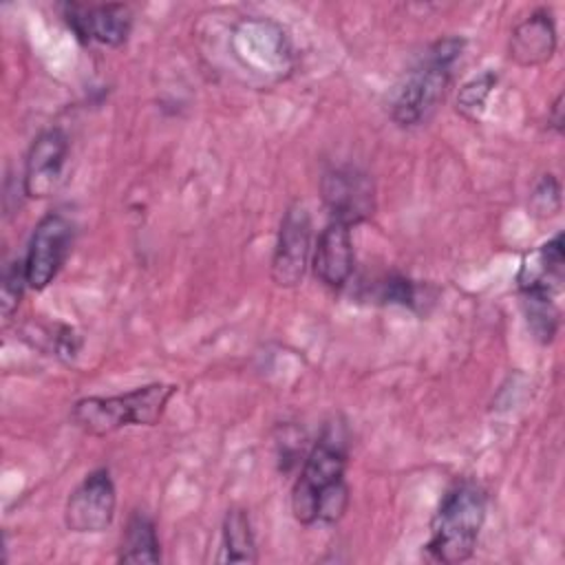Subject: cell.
<instances>
[{"label":"cell","instance_id":"1","mask_svg":"<svg viewBox=\"0 0 565 565\" xmlns=\"http://www.w3.org/2000/svg\"><path fill=\"white\" fill-rule=\"evenodd\" d=\"M347 446L338 430L327 428L309 450L291 490V512L302 525L335 523L349 505L344 483Z\"/></svg>","mask_w":565,"mask_h":565},{"label":"cell","instance_id":"2","mask_svg":"<svg viewBox=\"0 0 565 565\" xmlns=\"http://www.w3.org/2000/svg\"><path fill=\"white\" fill-rule=\"evenodd\" d=\"M486 519V492L472 481L450 488L430 523L426 552L439 563H461L475 554Z\"/></svg>","mask_w":565,"mask_h":565},{"label":"cell","instance_id":"3","mask_svg":"<svg viewBox=\"0 0 565 565\" xmlns=\"http://www.w3.org/2000/svg\"><path fill=\"white\" fill-rule=\"evenodd\" d=\"M461 51V38H444L426 51V57L406 75L393 97L391 117L397 126H419L437 110L450 84L452 64L459 60Z\"/></svg>","mask_w":565,"mask_h":565},{"label":"cell","instance_id":"4","mask_svg":"<svg viewBox=\"0 0 565 565\" xmlns=\"http://www.w3.org/2000/svg\"><path fill=\"white\" fill-rule=\"evenodd\" d=\"M174 391V384L152 382L121 395L84 397L75 402L71 417L77 428L97 437L110 435L124 426H154Z\"/></svg>","mask_w":565,"mask_h":565},{"label":"cell","instance_id":"5","mask_svg":"<svg viewBox=\"0 0 565 565\" xmlns=\"http://www.w3.org/2000/svg\"><path fill=\"white\" fill-rule=\"evenodd\" d=\"M73 243V225L60 212L44 214L29 238L24 256L26 285L35 291L46 289L62 269Z\"/></svg>","mask_w":565,"mask_h":565},{"label":"cell","instance_id":"6","mask_svg":"<svg viewBox=\"0 0 565 565\" xmlns=\"http://www.w3.org/2000/svg\"><path fill=\"white\" fill-rule=\"evenodd\" d=\"M311 258V216L302 203H291L280 221L271 278L278 287H296L307 271Z\"/></svg>","mask_w":565,"mask_h":565},{"label":"cell","instance_id":"7","mask_svg":"<svg viewBox=\"0 0 565 565\" xmlns=\"http://www.w3.org/2000/svg\"><path fill=\"white\" fill-rule=\"evenodd\" d=\"M117 508L115 483L106 468H97L71 492L64 521L71 532H102L113 523Z\"/></svg>","mask_w":565,"mask_h":565},{"label":"cell","instance_id":"8","mask_svg":"<svg viewBox=\"0 0 565 565\" xmlns=\"http://www.w3.org/2000/svg\"><path fill=\"white\" fill-rule=\"evenodd\" d=\"M320 192L324 205L329 207L333 221L347 223L349 227L373 216L375 190L366 172L358 168H333L324 172L320 181Z\"/></svg>","mask_w":565,"mask_h":565},{"label":"cell","instance_id":"9","mask_svg":"<svg viewBox=\"0 0 565 565\" xmlns=\"http://www.w3.org/2000/svg\"><path fill=\"white\" fill-rule=\"evenodd\" d=\"M66 154H68V139L60 128L40 132L26 152L24 179H22L24 194L31 199L49 196L62 177Z\"/></svg>","mask_w":565,"mask_h":565},{"label":"cell","instance_id":"10","mask_svg":"<svg viewBox=\"0 0 565 565\" xmlns=\"http://www.w3.org/2000/svg\"><path fill=\"white\" fill-rule=\"evenodd\" d=\"M68 24L82 40H95L106 46H119L132 29V11L126 4L110 2L99 7H68Z\"/></svg>","mask_w":565,"mask_h":565},{"label":"cell","instance_id":"11","mask_svg":"<svg viewBox=\"0 0 565 565\" xmlns=\"http://www.w3.org/2000/svg\"><path fill=\"white\" fill-rule=\"evenodd\" d=\"M353 241L351 227L340 221H331L318 236L311 254L313 274L327 287H342L353 274Z\"/></svg>","mask_w":565,"mask_h":565},{"label":"cell","instance_id":"12","mask_svg":"<svg viewBox=\"0 0 565 565\" xmlns=\"http://www.w3.org/2000/svg\"><path fill=\"white\" fill-rule=\"evenodd\" d=\"M556 51L554 20L545 9L534 11L510 35V57L519 66H539Z\"/></svg>","mask_w":565,"mask_h":565},{"label":"cell","instance_id":"13","mask_svg":"<svg viewBox=\"0 0 565 565\" xmlns=\"http://www.w3.org/2000/svg\"><path fill=\"white\" fill-rule=\"evenodd\" d=\"M256 543L249 516L241 508L227 510L221 532L218 563H256Z\"/></svg>","mask_w":565,"mask_h":565},{"label":"cell","instance_id":"14","mask_svg":"<svg viewBox=\"0 0 565 565\" xmlns=\"http://www.w3.org/2000/svg\"><path fill=\"white\" fill-rule=\"evenodd\" d=\"M119 561L121 563H159V539L154 523L143 512L130 514L121 545H119Z\"/></svg>","mask_w":565,"mask_h":565},{"label":"cell","instance_id":"15","mask_svg":"<svg viewBox=\"0 0 565 565\" xmlns=\"http://www.w3.org/2000/svg\"><path fill=\"white\" fill-rule=\"evenodd\" d=\"M527 324L539 342H550L558 329V309L554 296L545 294H521Z\"/></svg>","mask_w":565,"mask_h":565},{"label":"cell","instance_id":"16","mask_svg":"<svg viewBox=\"0 0 565 565\" xmlns=\"http://www.w3.org/2000/svg\"><path fill=\"white\" fill-rule=\"evenodd\" d=\"M497 86V73L492 71H486L472 79H468L461 88H459V95H457V110L477 121L483 110H486V104H488V97L492 93V88Z\"/></svg>","mask_w":565,"mask_h":565},{"label":"cell","instance_id":"17","mask_svg":"<svg viewBox=\"0 0 565 565\" xmlns=\"http://www.w3.org/2000/svg\"><path fill=\"white\" fill-rule=\"evenodd\" d=\"M26 285L24 274V260H13L2 271V285H0V309H2V322L9 324L13 313L18 311V305L22 300Z\"/></svg>","mask_w":565,"mask_h":565},{"label":"cell","instance_id":"18","mask_svg":"<svg viewBox=\"0 0 565 565\" xmlns=\"http://www.w3.org/2000/svg\"><path fill=\"white\" fill-rule=\"evenodd\" d=\"M530 207L539 218H552L561 212V185L554 174H543L532 194H530Z\"/></svg>","mask_w":565,"mask_h":565},{"label":"cell","instance_id":"19","mask_svg":"<svg viewBox=\"0 0 565 565\" xmlns=\"http://www.w3.org/2000/svg\"><path fill=\"white\" fill-rule=\"evenodd\" d=\"M382 298L388 302L411 305L415 300L413 282L406 278H388L386 282H382Z\"/></svg>","mask_w":565,"mask_h":565},{"label":"cell","instance_id":"20","mask_svg":"<svg viewBox=\"0 0 565 565\" xmlns=\"http://www.w3.org/2000/svg\"><path fill=\"white\" fill-rule=\"evenodd\" d=\"M550 124L554 126V130L556 132H561L563 130V95H558L556 97V102L552 104V113H550Z\"/></svg>","mask_w":565,"mask_h":565}]
</instances>
